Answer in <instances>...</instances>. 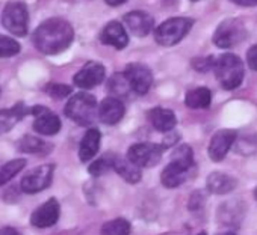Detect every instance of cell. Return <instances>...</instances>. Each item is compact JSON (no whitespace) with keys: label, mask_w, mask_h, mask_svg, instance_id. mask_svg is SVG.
<instances>
[{"label":"cell","mask_w":257,"mask_h":235,"mask_svg":"<svg viewBox=\"0 0 257 235\" xmlns=\"http://www.w3.org/2000/svg\"><path fill=\"white\" fill-rule=\"evenodd\" d=\"M29 14L28 8L22 2H8L2 12V24L8 32L16 36H25L28 34Z\"/></svg>","instance_id":"cell-6"},{"label":"cell","mask_w":257,"mask_h":235,"mask_svg":"<svg viewBox=\"0 0 257 235\" xmlns=\"http://www.w3.org/2000/svg\"><path fill=\"white\" fill-rule=\"evenodd\" d=\"M0 235H22V234L13 226H4L0 229Z\"/></svg>","instance_id":"cell-34"},{"label":"cell","mask_w":257,"mask_h":235,"mask_svg":"<svg viewBox=\"0 0 257 235\" xmlns=\"http://www.w3.org/2000/svg\"><path fill=\"white\" fill-rule=\"evenodd\" d=\"M218 82L227 90L236 89L243 80V65L242 60L233 53H224L213 60L212 66Z\"/></svg>","instance_id":"cell-2"},{"label":"cell","mask_w":257,"mask_h":235,"mask_svg":"<svg viewBox=\"0 0 257 235\" xmlns=\"http://www.w3.org/2000/svg\"><path fill=\"white\" fill-rule=\"evenodd\" d=\"M104 2H106L107 5H110V6H119V5L125 4L127 0H104Z\"/></svg>","instance_id":"cell-36"},{"label":"cell","mask_w":257,"mask_h":235,"mask_svg":"<svg viewBox=\"0 0 257 235\" xmlns=\"http://www.w3.org/2000/svg\"><path fill=\"white\" fill-rule=\"evenodd\" d=\"M46 92L53 96L55 100H61V98H65L71 94V88L67 86V84H59V83H50L46 86Z\"/></svg>","instance_id":"cell-31"},{"label":"cell","mask_w":257,"mask_h":235,"mask_svg":"<svg viewBox=\"0 0 257 235\" xmlns=\"http://www.w3.org/2000/svg\"><path fill=\"white\" fill-rule=\"evenodd\" d=\"M197 235H206L204 232H200V234H197Z\"/></svg>","instance_id":"cell-39"},{"label":"cell","mask_w":257,"mask_h":235,"mask_svg":"<svg viewBox=\"0 0 257 235\" xmlns=\"http://www.w3.org/2000/svg\"><path fill=\"white\" fill-rule=\"evenodd\" d=\"M171 162H176V163H179V164H182L185 168L192 169V166H194V152H192L191 146H188V145L177 146L173 151Z\"/></svg>","instance_id":"cell-27"},{"label":"cell","mask_w":257,"mask_h":235,"mask_svg":"<svg viewBox=\"0 0 257 235\" xmlns=\"http://www.w3.org/2000/svg\"><path fill=\"white\" fill-rule=\"evenodd\" d=\"M31 113L35 116V121H34V130L38 133V134H43V136H55L59 133L61 130V120L59 118L50 112L47 107L44 106H37V107H32Z\"/></svg>","instance_id":"cell-9"},{"label":"cell","mask_w":257,"mask_h":235,"mask_svg":"<svg viewBox=\"0 0 257 235\" xmlns=\"http://www.w3.org/2000/svg\"><path fill=\"white\" fill-rule=\"evenodd\" d=\"M100 41L106 46H112L118 50H122L128 44V36L124 26L119 22H110L101 30Z\"/></svg>","instance_id":"cell-16"},{"label":"cell","mask_w":257,"mask_h":235,"mask_svg":"<svg viewBox=\"0 0 257 235\" xmlns=\"http://www.w3.org/2000/svg\"><path fill=\"white\" fill-rule=\"evenodd\" d=\"M124 24L127 26V29L131 30L134 35L143 38V36H147L152 29H153V24H155V20L153 17L149 14V12H144V11H132L124 16L122 18Z\"/></svg>","instance_id":"cell-15"},{"label":"cell","mask_w":257,"mask_h":235,"mask_svg":"<svg viewBox=\"0 0 257 235\" xmlns=\"http://www.w3.org/2000/svg\"><path fill=\"white\" fill-rule=\"evenodd\" d=\"M231 2L239 6H257V0H231Z\"/></svg>","instance_id":"cell-35"},{"label":"cell","mask_w":257,"mask_h":235,"mask_svg":"<svg viewBox=\"0 0 257 235\" xmlns=\"http://www.w3.org/2000/svg\"><path fill=\"white\" fill-rule=\"evenodd\" d=\"M25 166H26L25 158H14V160L5 163L4 166H0V187L10 182L17 174H20V170H23Z\"/></svg>","instance_id":"cell-25"},{"label":"cell","mask_w":257,"mask_h":235,"mask_svg":"<svg viewBox=\"0 0 257 235\" xmlns=\"http://www.w3.org/2000/svg\"><path fill=\"white\" fill-rule=\"evenodd\" d=\"M207 190L213 194H227L236 187V180L227 174L213 172L207 176Z\"/></svg>","instance_id":"cell-21"},{"label":"cell","mask_w":257,"mask_h":235,"mask_svg":"<svg viewBox=\"0 0 257 235\" xmlns=\"http://www.w3.org/2000/svg\"><path fill=\"white\" fill-rule=\"evenodd\" d=\"M124 76L128 82L131 89L138 95H144L150 90L153 83V74L149 66L141 64H132L125 68Z\"/></svg>","instance_id":"cell-10"},{"label":"cell","mask_w":257,"mask_h":235,"mask_svg":"<svg viewBox=\"0 0 257 235\" xmlns=\"http://www.w3.org/2000/svg\"><path fill=\"white\" fill-rule=\"evenodd\" d=\"M237 139V133L234 130H219L213 134V138L210 139L209 144V157L212 162H221L227 152L230 151V148L233 146V144Z\"/></svg>","instance_id":"cell-12"},{"label":"cell","mask_w":257,"mask_h":235,"mask_svg":"<svg viewBox=\"0 0 257 235\" xmlns=\"http://www.w3.org/2000/svg\"><path fill=\"white\" fill-rule=\"evenodd\" d=\"M104 66L98 62H88L83 65L77 74H74L73 82L80 89H92L104 80Z\"/></svg>","instance_id":"cell-11"},{"label":"cell","mask_w":257,"mask_h":235,"mask_svg":"<svg viewBox=\"0 0 257 235\" xmlns=\"http://www.w3.org/2000/svg\"><path fill=\"white\" fill-rule=\"evenodd\" d=\"M34 46L44 54H58L74 41V30L67 20L50 18L34 32Z\"/></svg>","instance_id":"cell-1"},{"label":"cell","mask_w":257,"mask_h":235,"mask_svg":"<svg viewBox=\"0 0 257 235\" xmlns=\"http://www.w3.org/2000/svg\"><path fill=\"white\" fill-rule=\"evenodd\" d=\"M194 20L188 17H174L162 24H159L155 30L156 42L165 47H171L179 44L192 29Z\"/></svg>","instance_id":"cell-4"},{"label":"cell","mask_w":257,"mask_h":235,"mask_svg":"<svg viewBox=\"0 0 257 235\" xmlns=\"http://www.w3.org/2000/svg\"><path fill=\"white\" fill-rule=\"evenodd\" d=\"M219 235H236L234 232H222V234H219Z\"/></svg>","instance_id":"cell-37"},{"label":"cell","mask_w":257,"mask_h":235,"mask_svg":"<svg viewBox=\"0 0 257 235\" xmlns=\"http://www.w3.org/2000/svg\"><path fill=\"white\" fill-rule=\"evenodd\" d=\"M20 53V44L10 38L0 35V58H11Z\"/></svg>","instance_id":"cell-29"},{"label":"cell","mask_w":257,"mask_h":235,"mask_svg":"<svg viewBox=\"0 0 257 235\" xmlns=\"http://www.w3.org/2000/svg\"><path fill=\"white\" fill-rule=\"evenodd\" d=\"M164 150L165 148L158 144H150V142L135 144L128 148L127 158L138 168H153L161 162Z\"/></svg>","instance_id":"cell-7"},{"label":"cell","mask_w":257,"mask_h":235,"mask_svg":"<svg viewBox=\"0 0 257 235\" xmlns=\"http://www.w3.org/2000/svg\"><path fill=\"white\" fill-rule=\"evenodd\" d=\"M246 64H248L249 70L257 71V44H254L248 50V53H246Z\"/></svg>","instance_id":"cell-33"},{"label":"cell","mask_w":257,"mask_h":235,"mask_svg":"<svg viewBox=\"0 0 257 235\" xmlns=\"http://www.w3.org/2000/svg\"><path fill=\"white\" fill-rule=\"evenodd\" d=\"M112 169L128 184H137L141 180V168L134 164L127 157H119L113 154L112 160Z\"/></svg>","instance_id":"cell-18"},{"label":"cell","mask_w":257,"mask_h":235,"mask_svg":"<svg viewBox=\"0 0 257 235\" xmlns=\"http://www.w3.org/2000/svg\"><path fill=\"white\" fill-rule=\"evenodd\" d=\"M246 38V29L242 20L227 18L224 20L213 34V42L219 48H231Z\"/></svg>","instance_id":"cell-5"},{"label":"cell","mask_w":257,"mask_h":235,"mask_svg":"<svg viewBox=\"0 0 257 235\" xmlns=\"http://www.w3.org/2000/svg\"><path fill=\"white\" fill-rule=\"evenodd\" d=\"M212 101V94L207 88H195L188 90L185 102L189 108H207Z\"/></svg>","instance_id":"cell-24"},{"label":"cell","mask_w":257,"mask_h":235,"mask_svg":"<svg viewBox=\"0 0 257 235\" xmlns=\"http://www.w3.org/2000/svg\"><path fill=\"white\" fill-rule=\"evenodd\" d=\"M61 214V208H59V202L52 198L49 200H46L41 206H38L32 216H31V223L35 228L44 229V228H50L53 226Z\"/></svg>","instance_id":"cell-13"},{"label":"cell","mask_w":257,"mask_h":235,"mask_svg":"<svg viewBox=\"0 0 257 235\" xmlns=\"http://www.w3.org/2000/svg\"><path fill=\"white\" fill-rule=\"evenodd\" d=\"M25 114H26V107L23 104H17L13 108L0 110V134L11 132Z\"/></svg>","instance_id":"cell-22"},{"label":"cell","mask_w":257,"mask_h":235,"mask_svg":"<svg viewBox=\"0 0 257 235\" xmlns=\"http://www.w3.org/2000/svg\"><path fill=\"white\" fill-rule=\"evenodd\" d=\"M55 164H41L38 168H34L29 170L20 182L22 192L26 194H35L38 192L46 190L53 180Z\"/></svg>","instance_id":"cell-8"},{"label":"cell","mask_w":257,"mask_h":235,"mask_svg":"<svg viewBox=\"0 0 257 235\" xmlns=\"http://www.w3.org/2000/svg\"><path fill=\"white\" fill-rule=\"evenodd\" d=\"M112 160H113V154H106V156L100 157L98 160H95L94 163H91L89 174L92 176H98V175L106 174L107 170L112 169Z\"/></svg>","instance_id":"cell-28"},{"label":"cell","mask_w":257,"mask_h":235,"mask_svg":"<svg viewBox=\"0 0 257 235\" xmlns=\"http://www.w3.org/2000/svg\"><path fill=\"white\" fill-rule=\"evenodd\" d=\"M149 120H150L152 126L158 132H162V133L171 132L177 124V118H176L174 112L170 108H164V107L152 108L149 112Z\"/></svg>","instance_id":"cell-17"},{"label":"cell","mask_w":257,"mask_h":235,"mask_svg":"<svg viewBox=\"0 0 257 235\" xmlns=\"http://www.w3.org/2000/svg\"><path fill=\"white\" fill-rule=\"evenodd\" d=\"M254 198H255V200H257V188L254 190Z\"/></svg>","instance_id":"cell-38"},{"label":"cell","mask_w":257,"mask_h":235,"mask_svg":"<svg viewBox=\"0 0 257 235\" xmlns=\"http://www.w3.org/2000/svg\"><path fill=\"white\" fill-rule=\"evenodd\" d=\"M131 234V223L125 218H113L101 226V235H128Z\"/></svg>","instance_id":"cell-26"},{"label":"cell","mask_w":257,"mask_h":235,"mask_svg":"<svg viewBox=\"0 0 257 235\" xmlns=\"http://www.w3.org/2000/svg\"><path fill=\"white\" fill-rule=\"evenodd\" d=\"M19 151L26 152V154L46 156L49 151H52V145L46 144L43 139L37 136H25L19 140Z\"/></svg>","instance_id":"cell-23"},{"label":"cell","mask_w":257,"mask_h":235,"mask_svg":"<svg viewBox=\"0 0 257 235\" xmlns=\"http://www.w3.org/2000/svg\"><path fill=\"white\" fill-rule=\"evenodd\" d=\"M100 142H101L100 132L97 128H89L86 132V134L82 138L80 145H79V158L82 163H86L97 156Z\"/></svg>","instance_id":"cell-19"},{"label":"cell","mask_w":257,"mask_h":235,"mask_svg":"<svg viewBox=\"0 0 257 235\" xmlns=\"http://www.w3.org/2000/svg\"><path fill=\"white\" fill-rule=\"evenodd\" d=\"M191 2H198V0H191Z\"/></svg>","instance_id":"cell-40"},{"label":"cell","mask_w":257,"mask_h":235,"mask_svg":"<svg viewBox=\"0 0 257 235\" xmlns=\"http://www.w3.org/2000/svg\"><path fill=\"white\" fill-rule=\"evenodd\" d=\"M213 60H215V58H213V56L203 58V59H195V60H194V68H195V70H198V71L206 72V71L212 70V66H213Z\"/></svg>","instance_id":"cell-32"},{"label":"cell","mask_w":257,"mask_h":235,"mask_svg":"<svg viewBox=\"0 0 257 235\" xmlns=\"http://www.w3.org/2000/svg\"><path fill=\"white\" fill-rule=\"evenodd\" d=\"M97 112H98L97 100L86 92H79L73 95L65 106V114L71 121H74L82 127L94 124V121L98 118Z\"/></svg>","instance_id":"cell-3"},{"label":"cell","mask_w":257,"mask_h":235,"mask_svg":"<svg viewBox=\"0 0 257 235\" xmlns=\"http://www.w3.org/2000/svg\"><path fill=\"white\" fill-rule=\"evenodd\" d=\"M128 89H131V86H128V82L124 74L116 72L109 80V90L115 95H124V94H127Z\"/></svg>","instance_id":"cell-30"},{"label":"cell","mask_w":257,"mask_h":235,"mask_svg":"<svg viewBox=\"0 0 257 235\" xmlns=\"http://www.w3.org/2000/svg\"><path fill=\"white\" fill-rule=\"evenodd\" d=\"M189 172H191L189 168H185L176 162H170V164L164 169L161 175V181L167 188H176L186 181V178L189 176Z\"/></svg>","instance_id":"cell-20"},{"label":"cell","mask_w":257,"mask_h":235,"mask_svg":"<svg viewBox=\"0 0 257 235\" xmlns=\"http://www.w3.org/2000/svg\"><path fill=\"white\" fill-rule=\"evenodd\" d=\"M124 113H125V107L122 101L116 96H107L98 104L97 116L103 124L115 126L124 118Z\"/></svg>","instance_id":"cell-14"}]
</instances>
